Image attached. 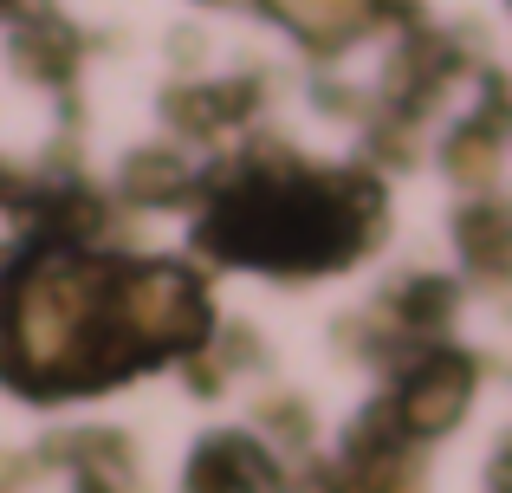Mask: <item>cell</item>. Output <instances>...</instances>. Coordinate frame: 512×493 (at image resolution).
Segmentation results:
<instances>
[{"label": "cell", "mask_w": 512, "mask_h": 493, "mask_svg": "<svg viewBox=\"0 0 512 493\" xmlns=\"http://www.w3.org/2000/svg\"><path fill=\"white\" fill-rule=\"evenodd\" d=\"M467 396H474V364L467 357H428L422 370H409L396 383L389 416H396L402 435H441L467 409Z\"/></svg>", "instance_id": "6da1fadb"}, {"label": "cell", "mask_w": 512, "mask_h": 493, "mask_svg": "<svg viewBox=\"0 0 512 493\" xmlns=\"http://www.w3.org/2000/svg\"><path fill=\"white\" fill-rule=\"evenodd\" d=\"M188 493H286V474L247 442V435H208L188 461Z\"/></svg>", "instance_id": "7a4b0ae2"}, {"label": "cell", "mask_w": 512, "mask_h": 493, "mask_svg": "<svg viewBox=\"0 0 512 493\" xmlns=\"http://www.w3.org/2000/svg\"><path fill=\"white\" fill-rule=\"evenodd\" d=\"M273 7L318 46H344L376 20V0H273Z\"/></svg>", "instance_id": "3957f363"}, {"label": "cell", "mask_w": 512, "mask_h": 493, "mask_svg": "<svg viewBox=\"0 0 512 493\" xmlns=\"http://www.w3.org/2000/svg\"><path fill=\"white\" fill-rule=\"evenodd\" d=\"M454 241L467 247V260L487 266V273H512V208L480 202L454 221Z\"/></svg>", "instance_id": "277c9868"}, {"label": "cell", "mask_w": 512, "mask_h": 493, "mask_svg": "<svg viewBox=\"0 0 512 493\" xmlns=\"http://www.w3.org/2000/svg\"><path fill=\"white\" fill-rule=\"evenodd\" d=\"M13 52H20V72H33V78H72L78 72V39L65 33L59 20H33L20 39H13Z\"/></svg>", "instance_id": "5b68a950"}, {"label": "cell", "mask_w": 512, "mask_h": 493, "mask_svg": "<svg viewBox=\"0 0 512 493\" xmlns=\"http://www.w3.org/2000/svg\"><path fill=\"white\" fill-rule=\"evenodd\" d=\"M188 182H195V163H182V156H169V150L130 156V169H124V189L137 195V202H169V195L188 189Z\"/></svg>", "instance_id": "8992f818"}, {"label": "cell", "mask_w": 512, "mask_h": 493, "mask_svg": "<svg viewBox=\"0 0 512 493\" xmlns=\"http://www.w3.org/2000/svg\"><path fill=\"white\" fill-rule=\"evenodd\" d=\"M396 305H402V318H396L402 331H441L454 318V279L422 273V279H409V286L396 292Z\"/></svg>", "instance_id": "52a82bcc"}, {"label": "cell", "mask_w": 512, "mask_h": 493, "mask_svg": "<svg viewBox=\"0 0 512 493\" xmlns=\"http://www.w3.org/2000/svg\"><path fill=\"white\" fill-rule=\"evenodd\" d=\"M448 169L461 182H493V169H500V137L480 124H461L448 137Z\"/></svg>", "instance_id": "ba28073f"}, {"label": "cell", "mask_w": 512, "mask_h": 493, "mask_svg": "<svg viewBox=\"0 0 512 493\" xmlns=\"http://www.w3.org/2000/svg\"><path fill=\"white\" fill-rule=\"evenodd\" d=\"M260 416H266V422H273V429H279V435H299V442H305V403H266V409H260Z\"/></svg>", "instance_id": "9c48e42d"}, {"label": "cell", "mask_w": 512, "mask_h": 493, "mask_svg": "<svg viewBox=\"0 0 512 493\" xmlns=\"http://www.w3.org/2000/svg\"><path fill=\"white\" fill-rule=\"evenodd\" d=\"M493 493H512V448L493 461Z\"/></svg>", "instance_id": "30bf717a"}, {"label": "cell", "mask_w": 512, "mask_h": 493, "mask_svg": "<svg viewBox=\"0 0 512 493\" xmlns=\"http://www.w3.org/2000/svg\"><path fill=\"white\" fill-rule=\"evenodd\" d=\"M13 228H20V215H13V202H0V247L13 241Z\"/></svg>", "instance_id": "8fae6325"}]
</instances>
